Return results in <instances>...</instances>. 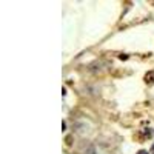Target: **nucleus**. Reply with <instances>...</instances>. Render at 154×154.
<instances>
[{"label":"nucleus","instance_id":"obj_3","mask_svg":"<svg viewBox=\"0 0 154 154\" xmlns=\"http://www.w3.org/2000/svg\"><path fill=\"white\" fill-rule=\"evenodd\" d=\"M151 154H154V145L151 146Z\"/></svg>","mask_w":154,"mask_h":154},{"label":"nucleus","instance_id":"obj_2","mask_svg":"<svg viewBox=\"0 0 154 154\" xmlns=\"http://www.w3.org/2000/svg\"><path fill=\"white\" fill-rule=\"evenodd\" d=\"M137 154H151V152H148L146 149H140V151H139Z\"/></svg>","mask_w":154,"mask_h":154},{"label":"nucleus","instance_id":"obj_1","mask_svg":"<svg viewBox=\"0 0 154 154\" xmlns=\"http://www.w3.org/2000/svg\"><path fill=\"white\" fill-rule=\"evenodd\" d=\"M145 82H146L148 85L154 83V71H149V72L145 74Z\"/></svg>","mask_w":154,"mask_h":154}]
</instances>
